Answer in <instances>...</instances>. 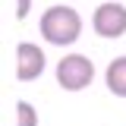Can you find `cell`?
Instances as JSON below:
<instances>
[{
  "label": "cell",
  "instance_id": "cell-7",
  "mask_svg": "<svg viewBox=\"0 0 126 126\" xmlns=\"http://www.w3.org/2000/svg\"><path fill=\"white\" fill-rule=\"evenodd\" d=\"M32 10V0H16V19H25Z\"/></svg>",
  "mask_w": 126,
  "mask_h": 126
},
{
  "label": "cell",
  "instance_id": "cell-4",
  "mask_svg": "<svg viewBox=\"0 0 126 126\" xmlns=\"http://www.w3.org/2000/svg\"><path fill=\"white\" fill-rule=\"evenodd\" d=\"M44 50L38 44H32V41H22V44L16 47V79L19 82H32V79H38L44 73Z\"/></svg>",
  "mask_w": 126,
  "mask_h": 126
},
{
  "label": "cell",
  "instance_id": "cell-6",
  "mask_svg": "<svg viewBox=\"0 0 126 126\" xmlns=\"http://www.w3.org/2000/svg\"><path fill=\"white\" fill-rule=\"evenodd\" d=\"M16 126H38V110L32 107L29 101L16 104Z\"/></svg>",
  "mask_w": 126,
  "mask_h": 126
},
{
  "label": "cell",
  "instance_id": "cell-2",
  "mask_svg": "<svg viewBox=\"0 0 126 126\" xmlns=\"http://www.w3.org/2000/svg\"><path fill=\"white\" fill-rule=\"evenodd\" d=\"M94 79V66L88 57H82V54H66L60 63H57V82H60V88L66 92H82V88H88Z\"/></svg>",
  "mask_w": 126,
  "mask_h": 126
},
{
  "label": "cell",
  "instance_id": "cell-3",
  "mask_svg": "<svg viewBox=\"0 0 126 126\" xmlns=\"http://www.w3.org/2000/svg\"><path fill=\"white\" fill-rule=\"evenodd\" d=\"M92 29L101 38H120L126 32V6H120V3H101L92 16Z\"/></svg>",
  "mask_w": 126,
  "mask_h": 126
},
{
  "label": "cell",
  "instance_id": "cell-1",
  "mask_svg": "<svg viewBox=\"0 0 126 126\" xmlns=\"http://www.w3.org/2000/svg\"><path fill=\"white\" fill-rule=\"evenodd\" d=\"M38 32H41V38H44L47 44L66 47V44H73V41H79V35H82V19H79V13L73 6L57 3V6L44 10L41 22H38Z\"/></svg>",
  "mask_w": 126,
  "mask_h": 126
},
{
  "label": "cell",
  "instance_id": "cell-5",
  "mask_svg": "<svg viewBox=\"0 0 126 126\" xmlns=\"http://www.w3.org/2000/svg\"><path fill=\"white\" fill-rule=\"evenodd\" d=\"M104 82H107V92H113L117 98H126V57L110 60L107 73H104Z\"/></svg>",
  "mask_w": 126,
  "mask_h": 126
}]
</instances>
